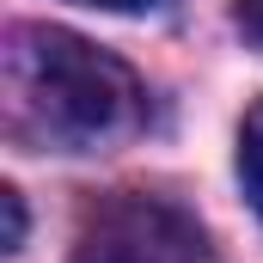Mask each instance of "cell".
<instances>
[{
  "instance_id": "2",
  "label": "cell",
  "mask_w": 263,
  "mask_h": 263,
  "mask_svg": "<svg viewBox=\"0 0 263 263\" xmlns=\"http://www.w3.org/2000/svg\"><path fill=\"white\" fill-rule=\"evenodd\" d=\"M73 263H208L202 227L159 196H117L92 208Z\"/></svg>"
},
{
  "instance_id": "5",
  "label": "cell",
  "mask_w": 263,
  "mask_h": 263,
  "mask_svg": "<svg viewBox=\"0 0 263 263\" xmlns=\"http://www.w3.org/2000/svg\"><path fill=\"white\" fill-rule=\"evenodd\" d=\"M233 18H239V31L263 49V0H233Z\"/></svg>"
},
{
  "instance_id": "6",
  "label": "cell",
  "mask_w": 263,
  "mask_h": 263,
  "mask_svg": "<svg viewBox=\"0 0 263 263\" xmlns=\"http://www.w3.org/2000/svg\"><path fill=\"white\" fill-rule=\"evenodd\" d=\"M80 6H104V12H153L165 0H80Z\"/></svg>"
},
{
  "instance_id": "3",
  "label": "cell",
  "mask_w": 263,
  "mask_h": 263,
  "mask_svg": "<svg viewBox=\"0 0 263 263\" xmlns=\"http://www.w3.org/2000/svg\"><path fill=\"white\" fill-rule=\"evenodd\" d=\"M239 184H245V202L263 214V98L239 123Z\"/></svg>"
},
{
  "instance_id": "1",
  "label": "cell",
  "mask_w": 263,
  "mask_h": 263,
  "mask_svg": "<svg viewBox=\"0 0 263 263\" xmlns=\"http://www.w3.org/2000/svg\"><path fill=\"white\" fill-rule=\"evenodd\" d=\"M6 135L55 153H110L141 135L147 92L129 67L73 31L18 25L0 49Z\"/></svg>"
},
{
  "instance_id": "4",
  "label": "cell",
  "mask_w": 263,
  "mask_h": 263,
  "mask_svg": "<svg viewBox=\"0 0 263 263\" xmlns=\"http://www.w3.org/2000/svg\"><path fill=\"white\" fill-rule=\"evenodd\" d=\"M0 214H6V233H0V251H18L25 245V196L6 184L0 190Z\"/></svg>"
}]
</instances>
